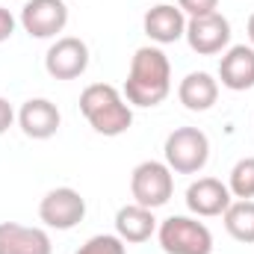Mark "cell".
Returning a JSON list of instances; mask_svg holds the SVG:
<instances>
[{
    "label": "cell",
    "instance_id": "obj_1",
    "mask_svg": "<svg viewBox=\"0 0 254 254\" xmlns=\"http://www.w3.org/2000/svg\"><path fill=\"white\" fill-rule=\"evenodd\" d=\"M172 92V63L157 45H145L133 54L125 80V101L133 107H157Z\"/></svg>",
    "mask_w": 254,
    "mask_h": 254
},
{
    "label": "cell",
    "instance_id": "obj_2",
    "mask_svg": "<svg viewBox=\"0 0 254 254\" xmlns=\"http://www.w3.org/2000/svg\"><path fill=\"white\" fill-rule=\"evenodd\" d=\"M80 113L101 136H122L133 125V110L110 83H92L80 92Z\"/></svg>",
    "mask_w": 254,
    "mask_h": 254
},
{
    "label": "cell",
    "instance_id": "obj_3",
    "mask_svg": "<svg viewBox=\"0 0 254 254\" xmlns=\"http://www.w3.org/2000/svg\"><path fill=\"white\" fill-rule=\"evenodd\" d=\"M166 166L178 175H198L210 160V139L198 127H175L163 145Z\"/></svg>",
    "mask_w": 254,
    "mask_h": 254
},
{
    "label": "cell",
    "instance_id": "obj_4",
    "mask_svg": "<svg viewBox=\"0 0 254 254\" xmlns=\"http://www.w3.org/2000/svg\"><path fill=\"white\" fill-rule=\"evenodd\" d=\"M157 240L166 254H210L213 234L204 222L192 216H169L157 228Z\"/></svg>",
    "mask_w": 254,
    "mask_h": 254
},
{
    "label": "cell",
    "instance_id": "obj_5",
    "mask_svg": "<svg viewBox=\"0 0 254 254\" xmlns=\"http://www.w3.org/2000/svg\"><path fill=\"white\" fill-rule=\"evenodd\" d=\"M130 195L136 204L157 210L163 204H169V198L175 195V175L166 163L160 160H145L133 169L130 175Z\"/></svg>",
    "mask_w": 254,
    "mask_h": 254
},
{
    "label": "cell",
    "instance_id": "obj_6",
    "mask_svg": "<svg viewBox=\"0 0 254 254\" xmlns=\"http://www.w3.org/2000/svg\"><path fill=\"white\" fill-rule=\"evenodd\" d=\"M86 216V198L71 187H57L51 190L42 204H39V219L54 228V231H71L83 222Z\"/></svg>",
    "mask_w": 254,
    "mask_h": 254
},
{
    "label": "cell",
    "instance_id": "obj_7",
    "mask_svg": "<svg viewBox=\"0 0 254 254\" xmlns=\"http://www.w3.org/2000/svg\"><path fill=\"white\" fill-rule=\"evenodd\" d=\"M190 48L198 57H216L231 45V21L222 12H210L201 18L187 21V36Z\"/></svg>",
    "mask_w": 254,
    "mask_h": 254
},
{
    "label": "cell",
    "instance_id": "obj_8",
    "mask_svg": "<svg viewBox=\"0 0 254 254\" xmlns=\"http://www.w3.org/2000/svg\"><path fill=\"white\" fill-rule=\"evenodd\" d=\"M89 68V48L77 36H63L48 48L45 71L54 80H77Z\"/></svg>",
    "mask_w": 254,
    "mask_h": 254
},
{
    "label": "cell",
    "instance_id": "obj_9",
    "mask_svg": "<svg viewBox=\"0 0 254 254\" xmlns=\"http://www.w3.org/2000/svg\"><path fill=\"white\" fill-rule=\"evenodd\" d=\"M68 24V6L63 0H27L21 9V27L33 39H54Z\"/></svg>",
    "mask_w": 254,
    "mask_h": 254
},
{
    "label": "cell",
    "instance_id": "obj_10",
    "mask_svg": "<svg viewBox=\"0 0 254 254\" xmlns=\"http://www.w3.org/2000/svg\"><path fill=\"white\" fill-rule=\"evenodd\" d=\"M142 27L154 45H175L187 36V15L172 3H157L154 9L145 12Z\"/></svg>",
    "mask_w": 254,
    "mask_h": 254
},
{
    "label": "cell",
    "instance_id": "obj_11",
    "mask_svg": "<svg viewBox=\"0 0 254 254\" xmlns=\"http://www.w3.org/2000/svg\"><path fill=\"white\" fill-rule=\"evenodd\" d=\"M18 125L24 130V136H30V139H51V136H57V130L63 125V116L54 101L30 98L18 110Z\"/></svg>",
    "mask_w": 254,
    "mask_h": 254
},
{
    "label": "cell",
    "instance_id": "obj_12",
    "mask_svg": "<svg viewBox=\"0 0 254 254\" xmlns=\"http://www.w3.org/2000/svg\"><path fill=\"white\" fill-rule=\"evenodd\" d=\"M231 201L234 198H231L228 184H222L216 178H198L195 184H190V190H187V207H190V213L204 216V219L222 216L231 207Z\"/></svg>",
    "mask_w": 254,
    "mask_h": 254
},
{
    "label": "cell",
    "instance_id": "obj_13",
    "mask_svg": "<svg viewBox=\"0 0 254 254\" xmlns=\"http://www.w3.org/2000/svg\"><path fill=\"white\" fill-rule=\"evenodd\" d=\"M219 80L231 92L254 89V48L252 45H234L219 60Z\"/></svg>",
    "mask_w": 254,
    "mask_h": 254
},
{
    "label": "cell",
    "instance_id": "obj_14",
    "mask_svg": "<svg viewBox=\"0 0 254 254\" xmlns=\"http://www.w3.org/2000/svg\"><path fill=\"white\" fill-rule=\"evenodd\" d=\"M51 237L42 228L0 222V254H51Z\"/></svg>",
    "mask_w": 254,
    "mask_h": 254
},
{
    "label": "cell",
    "instance_id": "obj_15",
    "mask_svg": "<svg viewBox=\"0 0 254 254\" xmlns=\"http://www.w3.org/2000/svg\"><path fill=\"white\" fill-rule=\"evenodd\" d=\"M178 98L190 113H207L219 101V80H213V74L207 71H192L181 80Z\"/></svg>",
    "mask_w": 254,
    "mask_h": 254
},
{
    "label": "cell",
    "instance_id": "obj_16",
    "mask_svg": "<svg viewBox=\"0 0 254 254\" xmlns=\"http://www.w3.org/2000/svg\"><path fill=\"white\" fill-rule=\"evenodd\" d=\"M154 231H157L154 210H148V207H142L136 201L119 207V213H116V234L125 243H145V240H151Z\"/></svg>",
    "mask_w": 254,
    "mask_h": 254
},
{
    "label": "cell",
    "instance_id": "obj_17",
    "mask_svg": "<svg viewBox=\"0 0 254 254\" xmlns=\"http://www.w3.org/2000/svg\"><path fill=\"white\" fill-rule=\"evenodd\" d=\"M225 216V231L237 243H254V201H231V207L222 213Z\"/></svg>",
    "mask_w": 254,
    "mask_h": 254
},
{
    "label": "cell",
    "instance_id": "obj_18",
    "mask_svg": "<svg viewBox=\"0 0 254 254\" xmlns=\"http://www.w3.org/2000/svg\"><path fill=\"white\" fill-rule=\"evenodd\" d=\"M228 190L240 201H252L254 198V157H243L237 160V166L231 169V181Z\"/></svg>",
    "mask_w": 254,
    "mask_h": 254
},
{
    "label": "cell",
    "instance_id": "obj_19",
    "mask_svg": "<svg viewBox=\"0 0 254 254\" xmlns=\"http://www.w3.org/2000/svg\"><path fill=\"white\" fill-rule=\"evenodd\" d=\"M77 254H127V243L119 234H98L92 240H86Z\"/></svg>",
    "mask_w": 254,
    "mask_h": 254
},
{
    "label": "cell",
    "instance_id": "obj_20",
    "mask_svg": "<svg viewBox=\"0 0 254 254\" xmlns=\"http://www.w3.org/2000/svg\"><path fill=\"white\" fill-rule=\"evenodd\" d=\"M178 9L190 18H201V15L219 12V0H178Z\"/></svg>",
    "mask_w": 254,
    "mask_h": 254
},
{
    "label": "cell",
    "instance_id": "obj_21",
    "mask_svg": "<svg viewBox=\"0 0 254 254\" xmlns=\"http://www.w3.org/2000/svg\"><path fill=\"white\" fill-rule=\"evenodd\" d=\"M12 33H15V18H12V12H9V9H3V6H0V45H3Z\"/></svg>",
    "mask_w": 254,
    "mask_h": 254
},
{
    "label": "cell",
    "instance_id": "obj_22",
    "mask_svg": "<svg viewBox=\"0 0 254 254\" xmlns=\"http://www.w3.org/2000/svg\"><path fill=\"white\" fill-rule=\"evenodd\" d=\"M12 122H15V110H12V104L6 98H0V136L12 127Z\"/></svg>",
    "mask_w": 254,
    "mask_h": 254
},
{
    "label": "cell",
    "instance_id": "obj_23",
    "mask_svg": "<svg viewBox=\"0 0 254 254\" xmlns=\"http://www.w3.org/2000/svg\"><path fill=\"white\" fill-rule=\"evenodd\" d=\"M246 30H249V42H252V48H254V15L249 18V24H246Z\"/></svg>",
    "mask_w": 254,
    "mask_h": 254
}]
</instances>
